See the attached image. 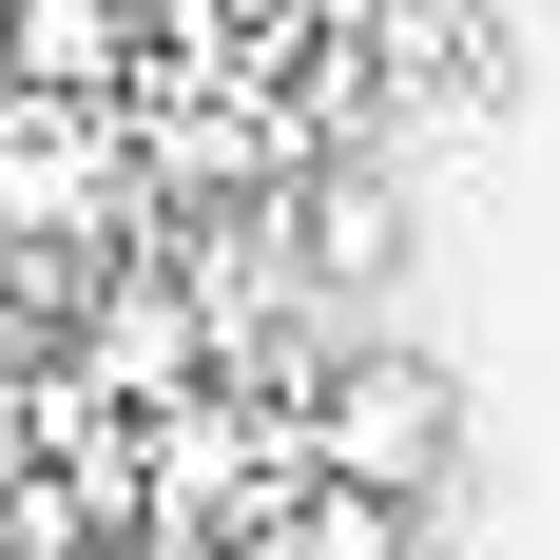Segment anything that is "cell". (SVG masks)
Masks as SVG:
<instances>
[{
	"instance_id": "obj_1",
	"label": "cell",
	"mask_w": 560,
	"mask_h": 560,
	"mask_svg": "<svg viewBox=\"0 0 560 560\" xmlns=\"http://www.w3.org/2000/svg\"><path fill=\"white\" fill-rule=\"evenodd\" d=\"M445 464H464V387H445V348H406V329H348V348H329V387H310V483L425 503Z\"/></svg>"
},
{
	"instance_id": "obj_2",
	"label": "cell",
	"mask_w": 560,
	"mask_h": 560,
	"mask_svg": "<svg viewBox=\"0 0 560 560\" xmlns=\"http://www.w3.org/2000/svg\"><path fill=\"white\" fill-rule=\"evenodd\" d=\"M0 97L136 116V0H0Z\"/></svg>"
},
{
	"instance_id": "obj_3",
	"label": "cell",
	"mask_w": 560,
	"mask_h": 560,
	"mask_svg": "<svg viewBox=\"0 0 560 560\" xmlns=\"http://www.w3.org/2000/svg\"><path fill=\"white\" fill-rule=\"evenodd\" d=\"M290 252H310V290H368L406 252V194H387V155H329V174H290Z\"/></svg>"
},
{
	"instance_id": "obj_4",
	"label": "cell",
	"mask_w": 560,
	"mask_h": 560,
	"mask_svg": "<svg viewBox=\"0 0 560 560\" xmlns=\"http://www.w3.org/2000/svg\"><path fill=\"white\" fill-rule=\"evenodd\" d=\"M271 560H425V503H368V483H290Z\"/></svg>"
},
{
	"instance_id": "obj_5",
	"label": "cell",
	"mask_w": 560,
	"mask_h": 560,
	"mask_svg": "<svg viewBox=\"0 0 560 560\" xmlns=\"http://www.w3.org/2000/svg\"><path fill=\"white\" fill-rule=\"evenodd\" d=\"M290 20H310V39H368V20H387V0H290Z\"/></svg>"
}]
</instances>
